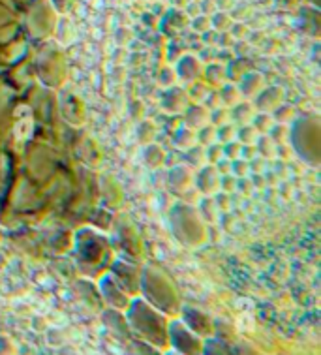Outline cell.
<instances>
[{
	"instance_id": "obj_6",
	"label": "cell",
	"mask_w": 321,
	"mask_h": 355,
	"mask_svg": "<svg viewBox=\"0 0 321 355\" xmlns=\"http://www.w3.org/2000/svg\"><path fill=\"white\" fill-rule=\"evenodd\" d=\"M98 288H100V295H102L103 303L107 304L110 309H115V310L128 309V304L132 299H130L128 293L122 290L121 286L116 284L115 280H113L110 275L102 277V280H100Z\"/></svg>"
},
{
	"instance_id": "obj_11",
	"label": "cell",
	"mask_w": 321,
	"mask_h": 355,
	"mask_svg": "<svg viewBox=\"0 0 321 355\" xmlns=\"http://www.w3.org/2000/svg\"><path fill=\"white\" fill-rule=\"evenodd\" d=\"M282 102V91L280 89H267V91H259L256 96V105L257 110L263 111V113H270V111L278 107Z\"/></svg>"
},
{
	"instance_id": "obj_14",
	"label": "cell",
	"mask_w": 321,
	"mask_h": 355,
	"mask_svg": "<svg viewBox=\"0 0 321 355\" xmlns=\"http://www.w3.org/2000/svg\"><path fill=\"white\" fill-rule=\"evenodd\" d=\"M188 128H201L203 124L209 123V110L205 105H192L186 107V115H184Z\"/></svg>"
},
{
	"instance_id": "obj_18",
	"label": "cell",
	"mask_w": 321,
	"mask_h": 355,
	"mask_svg": "<svg viewBox=\"0 0 321 355\" xmlns=\"http://www.w3.org/2000/svg\"><path fill=\"white\" fill-rule=\"evenodd\" d=\"M218 207L212 200V196H205L201 198L200 205H198V213H200V218L205 220V222H216L218 218Z\"/></svg>"
},
{
	"instance_id": "obj_29",
	"label": "cell",
	"mask_w": 321,
	"mask_h": 355,
	"mask_svg": "<svg viewBox=\"0 0 321 355\" xmlns=\"http://www.w3.org/2000/svg\"><path fill=\"white\" fill-rule=\"evenodd\" d=\"M218 96L222 105H232V103L237 102L238 89L235 87V85H224V87H222V91L218 92Z\"/></svg>"
},
{
	"instance_id": "obj_24",
	"label": "cell",
	"mask_w": 321,
	"mask_h": 355,
	"mask_svg": "<svg viewBox=\"0 0 321 355\" xmlns=\"http://www.w3.org/2000/svg\"><path fill=\"white\" fill-rule=\"evenodd\" d=\"M257 137V132L254 130L252 124H243V126H237V132H235V139H237L241 145H254Z\"/></svg>"
},
{
	"instance_id": "obj_27",
	"label": "cell",
	"mask_w": 321,
	"mask_h": 355,
	"mask_svg": "<svg viewBox=\"0 0 321 355\" xmlns=\"http://www.w3.org/2000/svg\"><path fill=\"white\" fill-rule=\"evenodd\" d=\"M209 123L212 126H222V124L229 123V110L227 107H214L209 110Z\"/></svg>"
},
{
	"instance_id": "obj_31",
	"label": "cell",
	"mask_w": 321,
	"mask_h": 355,
	"mask_svg": "<svg viewBox=\"0 0 321 355\" xmlns=\"http://www.w3.org/2000/svg\"><path fill=\"white\" fill-rule=\"evenodd\" d=\"M250 173V166H248V162L243 160V158H235L232 160V175L233 177H237V179H243L246 175Z\"/></svg>"
},
{
	"instance_id": "obj_30",
	"label": "cell",
	"mask_w": 321,
	"mask_h": 355,
	"mask_svg": "<svg viewBox=\"0 0 321 355\" xmlns=\"http://www.w3.org/2000/svg\"><path fill=\"white\" fill-rule=\"evenodd\" d=\"M220 158H224V153H222V143L218 141H212L211 145H207L205 147V160L214 166Z\"/></svg>"
},
{
	"instance_id": "obj_13",
	"label": "cell",
	"mask_w": 321,
	"mask_h": 355,
	"mask_svg": "<svg viewBox=\"0 0 321 355\" xmlns=\"http://www.w3.org/2000/svg\"><path fill=\"white\" fill-rule=\"evenodd\" d=\"M190 181H192V175L188 173L186 168H182V166H175L171 169V175H169V188L180 194V192H184L188 187H190Z\"/></svg>"
},
{
	"instance_id": "obj_2",
	"label": "cell",
	"mask_w": 321,
	"mask_h": 355,
	"mask_svg": "<svg viewBox=\"0 0 321 355\" xmlns=\"http://www.w3.org/2000/svg\"><path fill=\"white\" fill-rule=\"evenodd\" d=\"M139 293L148 304H153L155 309L164 312L166 316H173L180 310L177 291L171 286V282L156 269H147L145 272H141Z\"/></svg>"
},
{
	"instance_id": "obj_10",
	"label": "cell",
	"mask_w": 321,
	"mask_h": 355,
	"mask_svg": "<svg viewBox=\"0 0 321 355\" xmlns=\"http://www.w3.org/2000/svg\"><path fill=\"white\" fill-rule=\"evenodd\" d=\"M201 71V62L196 57H182L179 66H177V76H179L184 83H193L198 81V76Z\"/></svg>"
},
{
	"instance_id": "obj_5",
	"label": "cell",
	"mask_w": 321,
	"mask_h": 355,
	"mask_svg": "<svg viewBox=\"0 0 321 355\" xmlns=\"http://www.w3.org/2000/svg\"><path fill=\"white\" fill-rule=\"evenodd\" d=\"M180 322L186 325L188 329L196 333L198 336H201L203 340L212 336V320L207 312L200 309H193V306H182L180 309Z\"/></svg>"
},
{
	"instance_id": "obj_3",
	"label": "cell",
	"mask_w": 321,
	"mask_h": 355,
	"mask_svg": "<svg viewBox=\"0 0 321 355\" xmlns=\"http://www.w3.org/2000/svg\"><path fill=\"white\" fill-rule=\"evenodd\" d=\"M167 348L179 355H201L203 338L188 329L180 320H169L167 323Z\"/></svg>"
},
{
	"instance_id": "obj_36",
	"label": "cell",
	"mask_w": 321,
	"mask_h": 355,
	"mask_svg": "<svg viewBox=\"0 0 321 355\" xmlns=\"http://www.w3.org/2000/svg\"><path fill=\"white\" fill-rule=\"evenodd\" d=\"M160 83L164 85V87H173L175 83V73L171 68H166V70L162 71V79Z\"/></svg>"
},
{
	"instance_id": "obj_20",
	"label": "cell",
	"mask_w": 321,
	"mask_h": 355,
	"mask_svg": "<svg viewBox=\"0 0 321 355\" xmlns=\"http://www.w3.org/2000/svg\"><path fill=\"white\" fill-rule=\"evenodd\" d=\"M259 85H261V78L257 73H244L243 81L238 85V91L244 96H254L259 92Z\"/></svg>"
},
{
	"instance_id": "obj_12",
	"label": "cell",
	"mask_w": 321,
	"mask_h": 355,
	"mask_svg": "<svg viewBox=\"0 0 321 355\" xmlns=\"http://www.w3.org/2000/svg\"><path fill=\"white\" fill-rule=\"evenodd\" d=\"M254 115L256 113H254V107H252L250 102L235 103L229 110V123H233L235 126H243V124L250 123Z\"/></svg>"
},
{
	"instance_id": "obj_15",
	"label": "cell",
	"mask_w": 321,
	"mask_h": 355,
	"mask_svg": "<svg viewBox=\"0 0 321 355\" xmlns=\"http://www.w3.org/2000/svg\"><path fill=\"white\" fill-rule=\"evenodd\" d=\"M201 355H235L232 344L224 343V340H218L214 336H209L203 340V352Z\"/></svg>"
},
{
	"instance_id": "obj_32",
	"label": "cell",
	"mask_w": 321,
	"mask_h": 355,
	"mask_svg": "<svg viewBox=\"0 0 321 355\" xmlns=\"http://www.w3.org/2000/svg\"><path fill=\"white\" fill-rule=\"evenodd\" d=\"M225 78V68L220 64H211L207 68V79L211 81V83H216L220 85L224 81Z\"/></svg>"
},
{
	"instance_id": "obj_35",
	"label": "cell",
	"mask_w": 321,
	"mask_h": 355,
	"mask_svg": "<svg viewBox=\"0 0 321 355\" xmlns=\"http://www.w3.org/2000/svg\"><path fill=\"white\" fill-rule=\"evenodd\" d=\"M232 348L233 352H235V355H261L257 352V348H254L252 344L244 343V340L237 343L235 346H232Z\"/></svg>"
},
{
	"instance_id": "obj_37",
	"label": "cell",
	"mask_w": 321,
	"mask_h": 355,
	"mask_svg": "<svg viewBox=\"0 0 321 355\" xmlns=\"http://www.w3.org/2000/svg\"><path fill=\"white\" fill-rule=\"evenodd\" d=\"M139 136L143 137V141H145V136H148V139L155 136V126L148 123V121H143L141 126H139Z\"/></svg>"
},
{
	"instance_id": "obj_23",
	"label": "cell",
	"mask_w": 321,
	"mask_h": 355,
	"mask_svg": "<svg viewBox=\"0 0 321 355\" xmlns=\"http://www.w3.org/2000/svg\"><path fill=\"white\" fill-rule=\"evenodd\" d=\"M193 141H196V134L192 132V128H188V126H182L175 132L173 137V145L175 147H179V149H188V147H192Z\"/></svg>"
},
{
	"instance_id": "obj_7",
	"label": "cell",
	"mask_w": 321,
	"mask_h": 355,
	"mask_svg": "<svg viewBox=\"0 0 321 355\" xmlns=\"http://www.w3.org/2000/svg\"><path fill=\"white\" fill-rule=\"evenodd\" d=\"M103 327L110 331L111 335L115 336L119 343L128 344L134 336H132V331H130V325L126 322V316L122 314V310L107 309L103 310L102 314Z\"/></svg>"
},
{
	"instance_id": "obj_21",
	"label": "cell",
	"mask_w": 321,
	"mask_h": 355,
	"mask_svg": "<svg viewBox=\"0 0 321 355\" xmlns=\"http://www.w3.org/2000/svg\"><path fill=\"white\" fill-rule=\"evenodd\" d=\"M126 355H164L158 348L150 346V344L143 343V340H137V338H132L128 343V348H126Z\"/></svg>"
},
{
	"instance_id": "obj_26",
	"label": "cell",
	"mask_w": 321,
	"mask_h": 355,
	"mask_svg": "<svg viewBox=\"0 0 321 355\" xmlns=\"http://www.w3.org/2000/svg\"><path fill=\"white\" fill-rule=\"evenodd\" d=\"M250 123L257 134H267L270 126H272V116H270V113H263V111H261V113H257V115L252 116Z\"/></svg>"
},
{
	"instance_id": "obj_22",
	"label": "cell",
	"mask_w": 321,
	"mask_h": 355,
	"mask_svg": "<svg viewBox=\"0 0 321 355\" xmlns=\"http://www.w3.org/2000/svg\"><path fill=\"white\" fill-rule=\"evenodd\" d=\"M267 136L272 139L275 145H284V143L289 141V137H291V130H289L288 124L282 123H272V126L267 132Z\"/></svg>"
},
{
	"instance_id": "obj_28",
	"label": "cell",
	"mask_w": 321,
	"mask_h": 355,
	"mask_svg": "<svg viewBox=\"0 0 321 355\" xmlns=\"http://www.w3.org/2000/svg\"><path fill=\"white\" fill-rule=\"evenodd\" d=\"M235 132H237V126L233 123H225L222 126H216V141L218 143H227L235 139Z\"/></svg>"
},
{
	"instance_id": "obj_38",
	"label": "cell",
	"mask_w": 321,
	"mask_h": 355,
	"mask_svg": "<svg viewBox=\"0 0 321 355\" xmlns=\"http://www.w3.org/2000/svg\"><path fill=\"white\" fill-rule=\"evenodd\" d=\"M227 21H229V19H225V13H218V15L214 13V17H212V25L218 26V28H222V26L227 23Z\"/></svg>"
},
{
	"instance_id": "obj_16",
	"label": "cell",
	"mask_w": 321,
	"mask_h": 355,
	"mask_svg": "<svg viewBox=\"0 0 321 355\" xmlns=\"http://www.w3.org/2000/svg\"><path fill=\"white\" fill-rule=\"evenodd\" d=\"M180 160L186 162V166L190 168H201L205 164V147L201 145H192L184 149V153H180Z\"/></svg>"
},
{
	"instance_id": "obj_34",
	"label": "cell",
	"mask_w": 321,
	"mask_h": 355,
	"mask_svg": "<svg viewBox=\"0 0 321 355\" xmlns=\"http://www.w3.org/2000/svg\"><path fill=\"white\" fill-rule=\"evenodd\" d=\"M218 188L225 194H229L232 190H237V177H233L232 173L220 175V184Z\"/></svg>"
},
{
	"instance_id": "obj_33",
	"label": "cell",
	"mask_w": 321,
	"mask_h": 355,
	"mask_svg": "<svg viewBox=\"0 0 321 355\" xmlns=\"http://www.w3.org/2000/svg\"><path fill=\"white\" fill-rule=\"evenodd\" d=\"M222 153H224V158H227V160H235L241 155V143L237 139L222 143Z\"/></svg>"
},
{
	"instance_id": "obj_9",
	"label": "cell",
	"mask_w": 321,
	"mask_h": 355,
	"mask_svg": "<svg viewBox=\"0 0 321 355\" xmlns=\"http://www.w3.org/2000/svg\"><path fill=\"white\" fill-rule=\"evenodd\" d=\"M162 105H164V110L169 111V113H179V111L186 110V91H184V89H179V87H167L166 94H164V100H162Z\"/></svg>"
},
{
	"instance_id": "obj_8",
	"label": "cell",
	"mask_w": 321,
	"mask_h": 355,
	"mask_svg": "<svg viewBox=\"0 0 321 355\" xmlns=\"http://www.w3.org/2000/svg\"><path fill=\"white\" fill-rule=\"evenodd\" d=\"M220 184V173L216 171L214 166H201L196 179H193V188L201 192L203 196H212L216 194Z\"/></svg>"
},
{
	"instance_id": "obj_1",
	"label": "cell",
	"mask_w": 321,
	"mask_h": 355,
	"mask_svg": "<svg viewBox=\"0 0 321 355\" xmlns=\"http://www.w3.org/2000/svg\"><path fill=\"white\" fill-rule=\"evenodd\" d=\"M126 322L130 325L132 336L137 340L150 344L158 349L167 348V316L145 299L135 297L126 309Z\"/></svg>"
},
{
	"instance_id": "obj_25",
	"label": "cell",
	"mask_w": 321,
	"mask_h": 355,
	"mask_svg": "<svg viewBox=\"0 0 321 355\" xmlns=\"http://www.w3.org/2000/svg\"><path fill=\"white\" fill-rule=\"evenodd\" d=\"M196 139L200 141L201 147H207V145H211L212 141H216V126H212L211 123L203 124L201 128H198Z\"/></svg>"
},
{
	"instance_id": "obj_39",
	"label": "cell",
	"mask_w": 321,
	"mask_h": 355,
	"mask_svg": "<svg viewBox=\"0 0 321 355\" xmlns=\"http://www.w3.org/2000/svg\"><path fill=\"white\" fill-rule=\"evenodd\" d=\"M164 355H179V354H175V352H171V349H167V352H164Z\"/></svg>"
},
{
	"instance_id": "obj_19",
	"label": "cell",
	"mask_w": 321,
	"mask_h": 355,
	"mask_svg": "<svg viewBox=\"0 0 321 355\" xmlns=\"http://www.w3.org/2000/svg\"><path fill=\"white\" fill-rule=\"evenodd\" d=\"M254 147H256L257 156H261L263 160L272 158V156H275V150H277V145L272 143V139H270L267 134H257L256 141H254Z\"/></svg>"
},
{
	"instance_id": "obj_4",
	"label": "cell",
	"mask_w": 321,
	"mask_h": 355,
	"mask_svg": "<svg viewBox=\"0 0 321 355\" xmlns=\"http://www.w3.org/2000/svg\"><path fill=\"white\" fill-rule=\"evenodd\" d=\"M110 277L121 286L122 290L128 293L130 297H135L141 288V271L132 263L126 261H115L111 267Z\"/></svg>"
},
{
	"instance_id": "obj_17",
	"label": "cell",
	"mask_w": 321,
	"mask_h": 355,
	"mask_svg": "<svg viewBox=\"0 0 321 355\" xmlns=\"http://www.w3.org/2000/svg\"><path fill=\"white\" fill-rule=\"evenodd\" d=\"M212 336L232 344L235 340V327L229 322H224V320H214L212 322Z\"/></svg>"
}]
</instances>
